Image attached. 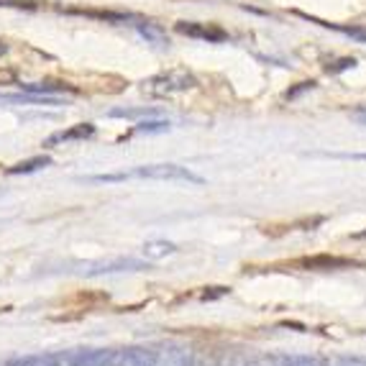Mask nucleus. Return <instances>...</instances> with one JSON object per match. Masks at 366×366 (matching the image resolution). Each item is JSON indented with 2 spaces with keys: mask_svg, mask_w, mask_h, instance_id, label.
Returning a JSON list of instances; mask_svg holds the SVG:
<instances>
[{
  "mask_svg": "<svg viewBox=\"0 0 366 366\" xmlns=\"http://www.w3.org/2000/svg\"><path fill=\"white\" fill-rule=\"evenodd\" d=\"M67 366H149L144 348H110V351H82Z\"/></svg>",
  "mask_w": 366,
  "mask_h": 366,
  "instance_id": "f257e3e1",
  "label": "nucleus"
},
{
  "mask_svg": "<svg viewBox=\"0 0 366 366\" xmlns=\"http://www.w3.org/2000/svg\"><path fill=\"white\" fill-rule=\"evenodd\" d=\"M141 177V179H159V182H187V184H202L205 179L195 172H189L187 167L179 164H152V167H139L134 172H126V179Z\"/></svg>",
  "mask_w": 366,
  "mask_h": 366,
  "instance_id": "f03ea898",
  "label": "nucleus"
},
{
  "mask_svg": "<svg viewBox=\"0 0 366 366\" xmlns=\"http://www.w3.org/2000/svg\"><path fill=\"white\" fill-rule=\"evenodd\" d=\"M189 351L177 343H159V346L147 351V364L149 366H184L187 364Z\"/></svg>",
  "mask_w": 366,
  "mask_h": 366,
  "instance_id": "7ed1b4c3",
  "label": "nucleus"
},
{
  "mask_svg": "<svg viewBox=\"0 0 366 366\" xmlns=\"http://www.w3.org/2000/svg\"><path fill=\"white\" fill-rule=\"evenodd\" d=\"M187 87H195V77L187 72L159 74V77L147 82V90L152 92V95H172V92H177V90H187Z\"/></svg>",
  "mask_w": 366,
  "mask_h": 366,
  "instance_id": "20e7f679",
  "label": "nucleus"
},
{
  "mask_svg": "<svg viewBox=\"0 0 366 366\" xmlns=\"http://www.w3.org/2000/svg\"><path fill=\"white\" fill-rule=\"evenodd\" d=\"M177 31L184 34L189 39H202V41H213V44H220L226 41L228 34L220 26H205V24H187V21H179L177 24Z\"/></svg>",
  "mask_w": 366,
  "mask_h": 366,
  "instance_id": "39448f33",
  "label": "nucleus"
},
{
  "mask_svg": "<svg viewBox=\"0 0 366 366\" xmlns=\"http://www.w3.org/2000/svg\"><path fill=\"white\" fill-rule=\"evenodd\" d=\"M300 267L305 269H351L356 267L354 259L346 257H330V254H320V257H310V259H300Z\"/></svg>",
  "mask_w": 366,
  "mask_h": 366,
  "instance_id": "423d86ee",
  "label": "nucleus"
},
{
  "mask_svg": "<svg viewBox=\"0 0 366 366\" xmlns=\"http://www.w3.org/2000/svg\"><path fill=\"white\" fill-rule=\"evenodd\" d=\"M92 134H95V126H92V123H77V126H72V129L49 136V139H46V147L67 144V141H85V139H90Z\"/></svg>",
  "mask_w": 366,
  "mask_h": 366,
  "instance_id": "0eeeda50",
  "label": "nucleus"
},
{
  "mask_svg": "<svg viewBox=\"0 0 366 366\" xmlns=\"http://www.w3.org/2000/svg\"><path fill=\"white\" fill-rule=\"evenodd\" d=\"M0 103H11V105H61L59 98L54 95H39V92H19V95H0Z\"/></svg>",
  "mask_w": 366,
  "mask_h": 366,
  "instance_id": "6e6552de",
  "label": "nucleus"
},
{
  "mask_svg": "<svg viewBox=\"0 0 366 366\" xmlns=\"http://www.w3.org/2000/svg\"><path fill=\"white\" fill-rule=\"evenodd\" d=\"M8 366H64V359L59 354H31L13 359Z\"/></svg>",
  "mask_w": 366,
  "mask_h": 366,
  "instance_id": "1a4fd4ad",
  "label": "nucleus"
},
{
  "mask_svg": "<svg viewBox=\"0 0 366 366\" xmlns=\"http://www.w3.org/2000/svg\"><path fill=\"white\" fill-rule=\"evenodd\" d=\"M136 29H139V34L147 39V41L157 44V46H164V44H169L164 29H162V26H157V24H152V21H139V24H136Z\"/></svg>",
  "mask_w": 366,
  "mask_h": 366,
  "instance_id": "9d476101",
  "label": "nucleus"
},
{
  "mask_svg": "<svg viewBox=\"0 0 366 366\" xmlns=\"http://www.w3.org/2000/svg\"><path fill=\"white\" fill-rule=\"evenodd\" d=\"M49 164H51L49 157H34V159H29V162H21V164L11 167L8 172H11V174H31V172H39Z\"/></svg>",
  "mask_w": 366,
  "mask_h": 366,
  "instance_id": "9b49d317",
  "label": "nucleus"
},
{
  "mask_svg": "<svg viewBox=\"0 0 366 366\" xmlns=\"http://www.w3.org/2000/svg\"><path fill=\"white\" fill-rule=\"evenodd\" d=\"M177 251V246L169 244V241H149L147 246H144V254H147L149 259H164L169 257V254H174Z\"/></svg>",
  "mask_w": 366,
  "mask_h": 366,
  "instance_id": "f8f14e48",
  "label": "nucleus"
},
{
  "mask_svg": "<svg viewBox=\"0 0 366 366\" xmlns=\"http://www.w3.org/2000/svg\"><path fill=\"white\" fill-rule=\"evenodd\" d=\"M277 366H328L323 359L317 356H302V354H292V356H282L277 361Z\"/></svg>",
  "mask_w": 366,
  "mask_h": 366,
  "instance_id": "ddd939ff",
  "label": "nucleus"
},
{
  "mask_svg": "<svg viewBox=\"0 0 366 366\" xmlns=\"http://www.w3.org/2000/svg\"><path fill=\"white\" fill-rule=\"evenodd\" d=\"M72 13H82V16H92V19L113 21V24H118V21H134V16H131V13H110V11H82V8H74Z\"/></svg>",
  "mask_w": 366,
  "mask_h": 366,
  "instance_id": "4468645a",
  "label": "nucleus"
},
{
  "mask_svg": "<svg viewBox=\"0 0 366 366\" xmlns=\"http://www.w3.org/2000/svg\"><path fill=\"white\" fill-rule=\"evenodd\" d=\"M184 366H220V361L215 359V354H210V351H189L187 364Z\"/></svg>",
  "mask_w": 366,
  "mask_h": 366,
  "instance_id": "2eb2a0df",
  "label": "nucleus"
},
{
  "mask_svg": "<svg viewBox=\"0 0 366 366\" xmlns=\"http://www.w3.org/2000/svg\"><path fill=\"white\" fill-rule=\"evenodd\" d=\"M164 131H169L167 121H144L136 126V134H164Z\"/></svg>",
  "mask_w": 366,
  "mask_h": 366,
  "instance_id": "dca6fc26",
  "label": "nucleus"
},
{
  "mask_svg": "<svg viewBox=\"0 0 366 366\" xmlns=\"http://www.w3.org/2000/svg\"><path fill=\"white\" fill-rule=\"evenodd\" d=\"M110 116H116V118H136V116H157V110L154 108H139V110H113Z\"/></svg>",
  "mask_w": 366,
  "mask_h": 366,
  "instance_id": "f3484780",
  "label": "nucleus"
},
{
  "mask_svg": "<svg viewBox=\"0 0 366 366\" xmlns=\"http://www.w3.org/2000/svg\"><path fill=\"white\" fill-rule=\"evenodd\" d=\"M228 366H264L259 359H249V356H236Z\"/></svg>",
  "mask_w": 366,
  "mask_h": 366,
  "instance_id": "a211bd4d",
  "label": "nucleus"
},
{
  "mask_svg": "<svg viewBox=\"0 0 366 366\" xmlns=\"http://www.w3.org/2000/svg\"><path fill=\"white\" fill-rule=\"evenodd\" d=\"M356 64V59H341V61H336V64H333V67H328V72H343V69H348V67H354Z\"/></svg>",
  "mask_w": 366,
  "mask_h": 366,
  "instance_id": "6ab92c4d",
  "label": "nucleus"
},
{
  "mask_svg": "<svg viewBox=\"0 0 366 366\" xmlns=\"http://www.w3.org/2000/svg\"><path fill=\"white\" fill-rule=\"evenodd\" d=\"M223 295H228V287H213V292H202V300H215Z\"/></svg>",
  "mask_w": 366,
  "mask_h": 366,
  "instance_id": "aec40b11",
  "label": "nucleus"
},
{
  "mask_svg": "<svg viewBox=\"0 0 366 366\" xmlns=\"http://www.w3.org/2000/svg\"><path fill=\"white\" fill-rule=\"evenodd\" d=\"M0 6H16V8H36L34 3H21V0H0Z\"/></svg>",
  "mask_w": 366,
  "mask_h": 366,
  "instance_id": "412c9836",
  "label": "nucleus"
},
{
  "mask_svg": "<svg viewBox=\"0 0 366 366\" xmlns=\"http://www.w3.org/2000/svg\"><path fill=\"white\" fill-rule=\"evenodd\" d=\"M336 366H366L364 359H341Z\"/></svg>",
  "mask_w": 366,
  "mask_h": 366,
  "instance_id": "4be33fe9",
  "label": "nucleus"
},
{
  "mask_svg": "<svg viewBox=\"0 0 366 366\" xmlns=\"http://www.w3.org/2000/svg\"><path fill=\"white\" fill-rule=\"evenodd\" d=\"M343 159H359V162H366V154H338Z\"/></svg>",
  "mask_w": 366,
  "mask_h": 366,
  "instance_id": "5701e85b",
  "label": "nucleus"
},
{
  "mask_svg": "<svg viewBox=\"0 0 366 366\" xmlns=\"http://www.w3.org/2000/svg\"><path fill=\"white\" fill-rule=\"evenodd\" d=\"M356 118H359L361 123H366V110H359V113H356Z\"/></svg>",
  "mask_w": 366,
  "mask_h": 366,
  "instance_id": "b1692460",
  "label": "nucleus"
}]
</instances>
